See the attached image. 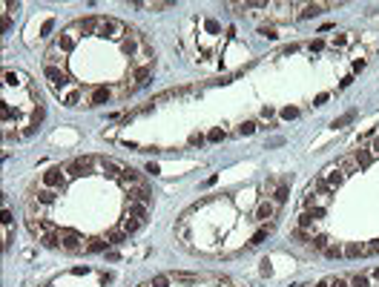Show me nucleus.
I'll return each instance as SVG.
<instances>
[{
	"mask_svg": "<svg viewBox=\"0 0 379 287\" xmlns=\"http://www.w3.org/2000/svg\"><path fill=\"white\" fill-rule=\"evenodd\" d=\"M316 178H322V181L328 184L331 190H336V187H339V184H342L345 178H348V172H345L342 167H339V164H331V167H325V170H322L319 175H316Z\"/></svg>",
	"mask_w": 379,
	"mask_h": 287,
	"instance_id": "nucleus-1",
	"label": "nucleus"
},
{
	"mask_svg": "<svg viewBox=\"0 0 379 287\" xmlns=\"http://www.w3.org/2000/svg\"><path fill=\"white\" fill-rule=\"evenodd\" d=\"M276 213H279V204H276V201H262V204H259V210H256V221L267 227V224H273Z\"/></svg>",
	"mask_w": 379,
	"mask_h": 287,
	"instance_id": "nucleus-2",
	"label": "nucleus"
},
{
	"mask_svg": "<svg viewBox=\"0 0 379 287\" xmlns=\"http://www.w3.org/2000/svg\"><path fill=\"white\" fill-rule=\"evenodd\" d=\"M348 158L354 161L359 170H368V167H371V161L377 158V155H374V149H371V147H359V149H354Z\"/></svg>",
	"mask_w": 379,
	"mask_h": 287,
	"instance_id": "nucleus-3",
	"label": "nucleus"
},
{
	"mask_svg": "<svg viewBox=\"0 0 379 287\" xmlns=\"http://www.w3.org/2000/svg\"><path fill=\"white\" fill-rule=\"evenodd\" d=\"M112 98V92L109 89H92V92H86L83 95V106L86 109H92V106H101V103H106Z\"/></svg>",
	"mask_w": 379,
	"mask_h": 287,
	"instance_id": "nucleus-4",
	"label": "nucleus"
},
{
	"mask_svg": "<svg viewBox=\"0 0 379 287\" xmlns=\"http://www.w3.org/2000/svg\"><path fill=\"white\" fill-rule=\"evenodd\" d=\"M106 247H112L106 236H95V239H89V241H86V253H103Z\"/></svg>",
	"mask_w": 379,
	"mask_h": 287,
	"instance_id": "nucleus-5",
	"label": "nucleus"
},
{
	"mask_svg": "<svg viewBox=\"0 0 379 287\" xmlns=\"http://www.w3.org/2000/svg\"><path fill=\"white\" fill-rule=\"evenodd\" d=\"M126 213H129V216H135V218H141V221H147V216H149V207H147V204H141V201H129V207H126Z\"/></svg>",
	"mask_w": 379,
	"mask_h": 287,
	"instance_id": "nucleus-6",
	"label": "nucleus"
},
{
	"mask_svg": "<svg viewBox=\"0 0 379 287\" xmlns=\"http://www.w3.org/2000/svg\"><path fill=\"white\" fill-rule=\"evenodd\" d=\"M141 224H144V221H141V218H135V216H129V213L121 218V230H124V233H129V236H132V233H135Z\"/></svg>",
	"mask_w": 379,
	"mask_h": 287,
	"instance_id": "nucleus-7",
	"label": "nucleus"
},
{
	"mask_svg": "<svg viewBox=\"0 0 379 287\" xmlns=\"http://www.w3.org/2000/svg\"><path fill=\"white\" fill-rule=\"evenodd\" d=\"M345 256H348V259H359V256H365V244H359V241L345 244Z\"/></svg>",
	"mask_w": 379,
	"mask_h": 287,
	"instance_id": "nucleus-8",
	"label": "nucleus"
},
{
	"mask_svg": "<svg viewBox=\"0 0 379 287\" xmlns=\"http://www.w3.org/2000/svg\"><path fill=\"white\" fill-rule=\"evenodd\" d=\"M348 285L351 287H371V273H356L348 279Z\"/></svg>",
	"mask_w": 379,
	"mask_h": 287,
	"instance_id": "nucleus-9",
	"label": "nucleus"
},
{
	"mask_svg": "<svg viewBox=\"0 0 379 287\" xmlns=\"http://www.w3.org/2000/svg\"><path fill=\"white\" fill-rule=\"evenodd\" d=\"M106 239H109V244L115 247V244H124V241L129 239V233H124V230L118 227V230H109V233H106Z\"/></svg>",
	"mask_w": 379,
	"mask_h": 287,
	"instance_id": "nucleus-10",
	"label": "nucleus"
},
{
	"mask_svg": "<svg viewBox=\"0 0 379 287\" xmlns=\"http://www.w3.org/2000/svg\"><path fill=\"white\" fill-rule=\"evenodd\" d=\"M325 256H328V259H342V256H345V247H342V244H331V247L325 250Z\"/></svg>",
	"mask_w": 379,
	"mask_h": 287,
	"instance_id": "nucleus-11",
	"label": "nucleus"
},
{
	"mask_svg": "<svg viewBox=\"0 0 379 287\" xmlns=\"http://www.w3.org/2000/svg\"><path fill=\"white\" fill-rule=\"evenodd\" d=\"M310 244H313V247H316V250H328V247H331V244H328V236H313V239H310Z\"/></svg>",
	"mask_w": 379,
	"mask_h": 287,
	"instance_id": "nucleus-12",
	"label": "nucleus"
},
{
	"mask_svg": "<svg viewBox=\"0 0 379 287\" xmlns=\"http://www.w3.org/2000/svg\"><path fill=\"white\" fill-rule=\"evenodd\" d=\"M293 239H296V241H302V244H310V239H313V236H310L308 230H299V227H293Z\"/></svg>",
	"mask_w": 379,
	"mask_h": 287,
	"instance_id": "nucleus-13",
	"label": "nucleus"
},
{
	"mask_svg": "<svg viewBox=\"0 0 379 287\" xmlns=\"http://www.w3.org/2000/svg\"><path fill=\"white\" fill-rule=\"evenodd\" d=\"M273 201H276V204H285V201H287V184H279V190H276Z\"/></svg>",
	"mask_w": 379,
	"mask_h": 287,
	"instance_id": "nucleus-14",
	"label": "nucleus"
},
{
	"mask_svg": "<svg viewBox=\"0 0 379 287\" xmlns=\"http://www.w3.org/2000/svg\"><path fill=\"white\" fill-rule=\"evenodd\" d=\"M172 282V276H155L152 282H149V287H167Z\"/></svg>",
	"mask_w": 379,
	"mask_h": 287,
	"instance_id": "nucleus-15",
	"label": "nucleus"
},
{
	"mask_svg": "<svg viewBox=\"0 0 379 287\" xmlns=\"http://www.w3.org/2000/svg\"><path fill=\"white\" fill-rule=\"evenodd\" d=\"M253 129H256V124H253V121H250V124H241V126H239V132H244V135H250Z\"/></svg>",
	"mask_w": 379,
	"mask_h": 287,
	"instance_id": "nucleus-16",
	"label": "nucleus"
},
{
	"mask_svg": "<svg viewBox=\"0 0 379 287\" xmlns=\"http://www.w3.org/2000/svg\"><path fill=\"white\" fill-rule=\"evenodd\" d=\"M331 287H351L348 279H331Z\"/></svg>",
	"mask_w": 379,
	"mask_h": 287,
	"instance_id": "nucleus-17",
	"label": "nucleus"
},
{
	"mask_svg": "<svg viewBox=\"0 0 379 287\" xmlns=\"http://www.w3.org/2000/svg\"><path fill=\"white\" fill-rule=\"evenodd\" d=\"M221 138H224V129H213L210 132V141H221Z\"/></svg>",
	"mask_w": 379,
	"mask_h": 287,
	"instance_id": "nucleus-18",
	"label": "nucleus"
},
{
	"mask_svg": "<svg viewBox=\"0 0 379 287\" xmlns=\"http://www.w3.org/2000/svg\"><path fill=\"white\" fill-rule=\"evenodd\" d=\"M262 34H267V37H276V29H273V26H262Z\"/></svg>",
	"mask_w": 379,
	"mask_h": 287,
	"instance_id": "nucleus-19",
	"label": "nucleus"
},
{
	"mask_svg": "<svg viewBox=\"0 0 379 287\" xmlns=\"http://www.w3.org/2000/svg\"><path fill=\"white\" fill-rule=\"evenodd\" d=\"M201 141H204L201 135H193V138H190V147H201Z\"/></svg>",
	"mask_w": 379,
	"mask_h": 287,
	"instance_id": "nucleus-20",
	"label": "nucleus"
},
{
	"mask_svg": "<svg viewBox=\"0 0 379 287\" xmlns=\"http://www.w3.org/2000/svg\"><path fill=\"white\" fill-rule=\"evenodd\" d=\"M371 279H374V282H379V267H374V270H371Z\"/></svg>",
	"mask_w": 379,
	"mask_h": 287,
	"instance_id": "nucleus-21",
	"label": "nucleus"
},
{
	"mask_svg": "<svg viewBox=\"0 0 379 287\" xmlns=\"http://www.w3.org/2000/svg\"><path fill=\"white\" fill-rule=\"evenodd\" d=\"M313 287H331V279H322L319 285H313Z\"/></svg>",
	"mask_w": 379,
	"mask_h": 287,
	"instance_id": "nucleus-22",
	"label": "nucleus"
}]
</instances>
